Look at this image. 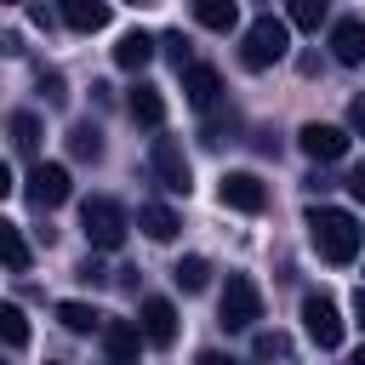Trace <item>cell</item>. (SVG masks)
<instances>
[{
	"instance_id": "6da1fadb",
	"label": "cell",
	"mask_w": 365,
	"mask_h": 365,
	"mask_svg": "<svg viewBox=\"0 0 365 365\" xmlns=\"http://www.w3.org/2000/svg\"><path fill=\"white\" fill-rule=\"evenodd\" d=\"M308 234H314V251H319L325 262H336V268L359 257V222H354V211L314 205V211H308Z\"/></svg>"
},
{
	"instance_id": "7a4b0ae2",
	"label": "cell",
	"mask_w": 365,
	"mask_h": 365,
	"mask_svg": "<svg viewBox=\"0 0 365 365\" xmlns=\"http://www.w3.org/2000/svg\"><path fill=\"white\" fill-rule=\"evenodd\" d=\"M291 51V17H257L240 40V63L245 68H274Z\"/></svg>"
},
{
	"instance_id": "3957f363",
	"label": "cell",
	"mask_w": 365,
	"mask_h": 365,
	"mask_svg": "<svg viewBox=\"0 0 365 365\" xmlns=\"http://www.w3.org/2000/svg\"><path fill=\"white\" fill-rule=\"evenodd\" d=\"M80 228H86L91 251H120V245H125V211H120V200L91 194V200L80 205Z\"/></svg>"
},
{
	"instance_id": "277c9868",
	"label": "cell",
	"mask_w": 365,
	"mask_h": 365,
	"mask_svg": "<svg viewBox=\"0 0 365 365\" xmlns=\"http://www.w3.org/2000/svg\"><path fill=\"white\" fill-rule=\"evenodd\" d=\"M217 319H222L228 331H251V325L262 319V291H257L251 274H228V285H222V297H217Z\"/></svg>"
},
{
	"instance_id": "5b68a950",
	"label": "cell",
	"mask_w": 365,
	"mask_h": 365,
	"mask_svg": "<svg viewBox=\"0 0 365 365\" xmlns=\"http://www.w3.org/2000/svg\"><path fill=\"white\" fill-rule=\"evenodd\" d=\"M23 200H29L34 211H57V205L68 200V165H57V160H34L29 177H23Z\"/></svg>"
},
{
	"instance_id": "8992f818",
	"label": "cell",
	"mask_w": 365,
	"mask_h": 365,
	"mask_svg": "<svg viewBox=\"0 0 365 365\" xmlns=\"http://www.w3.org/2000/svg\"><path fill=\"white\" fill-rule=\"evenodd\" d=\"M148 165H154L160 188H171V194H188V188H194V177H188V154H182V143H177V137H154Z\"/></svg>"
},
{
	"instance_id": "52a82bcc",
	"label": "cell",
	"mask_w": 365,
	"mask_h": 365,
	"mask_svg": "<svg viewBox=\"0 0 365 365\" xmlns=\"http://www.w3.org/2000/svg\"><path fill=\"white\" fill-rule=\"evenodd\" d=\"M297 148H302L314 165H331V160L348 154V131H342V125H325V120H308V125L297 131Z\"/></svg>"
},
{
	"instance_id": "ba28073f",
	"label": "cell",
	"mask_w": 365,
	"mask_h": 365,
	"mask_svg": "<svg viewBox=\"0 0 365 365\" xmlns=\"http://www.w3.org/2000/svg\"><path fill=\"white\" fill-rule=\"evenodd\" d=\"M302 325H308V336H314L319 348H336V342H342V314H336V302H331L325 291H308V297H302Z\"/></svg>"
},
{
	"instance_id": "9c48e42d",
	"label": "cell",
	"mask_w": 365,
	"mask_h": 365,
	"mask_svg": "<svg viewBox=\"0 0 365 365\" xmlns=\"http://www.w3.org/2000/svg\"><path fill=\"white\" fill-rule=\"evenodd\" d=\"M143 325L137 319H108L103 325V354H108V365H137V354H143Z\"/></svg>"
},
{
	"instance_id": "30bf717a",
	"label": "cell",
	"mask_w": 365,
	"mask_h": 365,
	"mask_svg": "<svg viewBox=\"0 0 365 365\" xmlns=\"http://www.w3.org/2000/svg\"><path fill=\"white\" fill-rule=\"evenodd\" d=\"M182 97H188L200 114H211V108L222 103V74H217L211 63H188V68H182Z\"/></svg>"
},
{
	"instance_id": "8fae6325",
	"label": "cell",
	"mask_w": 365,
	"mask_h": 365,
	"mask_svg": "<svg viewBox=\"0 0 365 365\" xmlns=\"http://www.w3.org/2000/svg\"><path fill=\"white\" fill-rule=\"evenodd\" d=\"M331 57L342 68H359L365 63V17H336L331 23Z\"/></svg>"
},
{
	"instance_id": "7c38bea8",
	"label": "cell",
	"mask_w": 365,
	"mask_h": 365,
	"mask_svg": "<svg viewBox=\"0 0 365 365\" xmlns=\"http://www.w3.org/2000/svg\"><path fill=\"white\" fill-rule=\"evenodd\" d=\"M217 194H222V205H234V211H262V205H268V188H262V177H251V171H228Z\"/></svg>"
},
{
	"instance_id": "4fadbf2b",
	"label": "cell",
	"mask_w": 365,
	"mask_h": 365,
	"mask_svg": "<svg viewBox=\"0 0 365 365\" xmlns=\"http://www.w3.org/2000/svg\"><path fill=\"white\" fill-rule=\"evenodd\" d=\"M125 114H131L137 125H148V131H160V125H165V97H160V86H148V80H137V86H131V97H125Z\"/></svg>"
},
{
	"instance_id": "5bb4252c",
	"label": "cell",
	"mask_w": 365,
	"mask_h": 365,
	"mask_svg": "<svg viewBox=\"0 0 365 365\" xmlns=\"http://www.w3.org/2000/svg\"><path fill=\"white\" fill-rule=\"evenodd\" d=\"M143 336H148L154 348H171V342H177V308H171L165 297H148V302H143Z\"/></svg>"
},
{
	"instance_id": "9a60e30c",
	"label": "cell",
	"mask_w": 365,
	"mask_h": 365,
	"mask_svg": "<svg viewBox=\"0 0 365 365\" xmlns=\"http://www.w3.org/2000/svg\"><path fill=\"white\" fill-rule=\"evenodd\" d=\"M57 11H63V23L80 29V34H97V29L108 23V0H63Z\"/></svg>"
},
{
	"instance_id": "2e32d148",
	"label": "cell",
	"mask_w": 365,
	"mask_h": 365,
	"mask_svg": "<svg viewBox=\"0 0 365 365\" xmlns=\"http://www.w3.org/2000/svg\"><path fill=\"white\" fill-rule=\"evenodd\" d=\"M137 228L148 234V240H177V211L171 205H160V200H148V205H137Z\"/></svg>"
},
{
	"instance_id": "e0dca14e",
	"label": "cell",
	"mask_w": 365,
	"mask_h": 365,
	"mask_svg": "<svg viewBox=\"0 0 365 365\" xmlns=\"http://www.w3.org/2000/svg\"><path fill=\"white\" fill-rule=\"evenodd\" d=\"M57 319H63V331H74V336H103V325H108L91 302H57Z\"/></svg>"
},
{
	"instance_id": "ac0fdd59",
	"label": "cell",
	"mask_w": 365,
	"mask_h": 365,
	"mask_svg": "<svg viewBox=\"0 0 365 365\" xmlns=\"http://www.w3.org/2000/svg\"><path fill=\"white\" fill-rule=\"evenodd\" d=\"M154 46H160L154 34H143V29H131V34H120V46H114V63L137 74V68H143V63L154 57Z\"/></svg>"
},
{
	"instance_id": "d6986e66",
	"label": "cell",
	"mask_w": 365,
	"mask_h": 365,
	"mask_svg": "<svg viewBox=\"0 0 365 365\" xmlns=\"http://www.w3.org/2000/svg\"><path fill=\"white\" fill-rule=\"evenodd\" d=\"M68 154L86 160V165H97V160H103V131H97L91 120H74V125H68Z\"/></svg>"
},
{
	"instance_id": "ffe728a7",
	"label": "cell",
	"mask_w": 365,
	"mask_h": 365,
	"mask_svg": "<svg viewBox=\"0 0 365 365\" xmlns=\"http://www.w3.org/2000/svg\"><path fill=\"white\" fill-rule=\"evenodd\" d=\"M11 148H17L23 160H34V154H40V120H34L29 108H17V114H11Z\"/></svg>"
},
{
	"instance_id": "44dd1931",
	"label": "cell",
	"mask_w": 365,
	"mask_h": 365,
	"mask_svg": "<svg viewBox=\"0 0 365 365\" xmlns=\"http://www.w3.org/2000/svg\"><path fill=\"white\" fill-rule=\"evenodd\" d=\"M0 257H6V268H11V274H23V268H29V240H23V228H17V222H0Z\"/></svg>"
},
{
	"instance_id": "7402d4cb",
	"label": "cell",
	"mask_w": 365,
	"mask_h": 365,
	"mask_svg": "<svg viewBox=\"0 0 365 365\" xmlns=\"http://www.w3.org/2000/svg\"><path fill=\"white\" fill-rule=\"evenodd\" d=\"M194 17H200L205 29H234V17H240V0H194Z\"/></svg>"
},
{
	"instance_id": "603a6c76",
	"label": "cell",
	"mask_w": 365,
	"mask_h": 365,
	"mask_svg": "<svg viewBox=\"0 0 365 365\" xmlns=\"http://www.w3.org/2000/svg\"><path fill=\"white\" fill-rule=\"evenodd\" d=\"M325 11H331V0H285L291 29H319V23H325Z\"/></svg>"
},
{
	"instance_id": "cb8c5ba5",
	"label": "cell",
	"mask_w": 365,
	"mask_h": 365,
	"mask_svg": "<svg viewBox=\"0 0 365 365\" xmlns=\"http://www.w3.org/2000/svg\"><path fill=\"white\" fill-rule=\"evenodd\" d=\"M171 279H177L182 291H205V279H211V262H205V257H182V262L171 268Z\"/></svg>"
},
{
	"instance_id": "d4e9b609",
	"label": "cell",
	"mask_w": 365,
	"mask_h": 365,
	"mask_svg": "<svg viewBox=\"0 0 365 365\" xmlns=\"http://www.w3.org/2000/svg\"><path fill=\"white\" fill-rule=\"evenodd\" d=\"M0 331H6V348H23V342H29V319H23V308H17V302H6V308H0Z\"/></svg>"
},
{
	"instance_id": "484cf974",
	"label": "cell",
	"mask_w": 365,
	"mask_h": 365,
	"mask_svg": "<svg viewBox=\"0 0 365 365\" xmlns=\"http://www.w3.org/2000/svg\"><path fill=\"white\" fill-rule=\"evenodd\" d=\"M160 51H165V57L177 63V74H182V68L194 63V46H188V34H182V29H171V34H160Z\"/></svg>"
},
{
	"instance_id": "4316f807",
	"label": "cell",
	"mask_w": 365,
	"mask_h": 365,
	"mask_svg": "<svg viewBox=\"0 0 365 365\" xmlns=\"http://www.w3.org/2000/svg\"><path fill=\"white\" fill-rule=\"evenodd\" d=\"M257 359H291V336L285 331H257Z\"/></svg>"
},
{
	"instance_id": "83f0119b",
	"label": "cell",
	"mask_w": 365,
	"mask_h": 365,
	"mask_svg": "<svg viewBox=\"0 0 365 365\" xmlns=\"http://www.w3.org/2000/svg\"><path fill=\"white\" fill-rule=\"evenodd\" d=\"M40 91H46V103H51V108H63V103H68V91H63V74H57V68H40Z\"/></svg>"
},
{
	"instance_id": "f1b7e54d",
	"label": "cell",
	"mask_w": 365,
	"mask_h": 365,
	"mask_svg": "<svg viewBox=\"0 0 365 365\" xmlns=\"http://www.w3.org/2000/svg\"><path fill=\"white\" fill-rule=\"evenodd\" d=\"M234 125H240V120H234V114H228V120H222V114H211V120H205V143H211V148H217V143H222V137H228V131H234Z\"/></svg>"
},
{
	"instance_id": "f546056e",
	"label": "cell",
	"mask_w": 365,
	"mask_h": 365,
	"mask_svg": "<svg viewBox=\"0 0 365 365\" xmlns=\"http://www.w3.org/2000/svg\"><path fill=\"white\" fill-rule=\"evenodd\" d=\"M80 279H86V285H108V268H103L97 257H86V262H80Z\"/></svg>"
},
{
	"instance_id": "4dcf8cb0",
	"label": "cell",
	"mask_w": 365,
	"mask_h": 365,
	"mask_svg": "<svg viewBox=\"0 0 365 365\" xmlns=\"http://www.w3.org/2000/svg\"><path fill=\"white\" fill-rule=\"evenodd\" d=\"M348 131H354V137H365V91L348 103Z\"/></svg>"
},
{
	"instance_id": "1f68e13d",
	"label": "cell",
	"mask_w": 365,
	"mask_h": 365,
	"mask_svg": "<svg viewBox=\"0 0 365 365\" xmlns=\"http://www.w3.org/2000/svg\"><path fill=\"white\" fill-rule=\"evenodd\" d=\"M342 188H348V194H354V200H365V165H354V171H348V177H342Z\"/></svg>"
},
{
	"instance_id": "d6a6232c",
	"label": "cell",
	"mask_w": 365,
	"mask_h": 365,
	"mask_svg": "<svg viewBox=\"0 0 365 365\" xmlns=\"http://www.w3.org/2000/svg\"><path fill=\"white\" fill-rule=\"evenodd\" d=\"M194 365H240V359H228V354H217V348H205V354H200Z\"/></svg>"
},
{
	"instance_id": "836d02e7",
	"label": "cell",
	"mask_w": 365,
	"mask_h": 365,
	"mask_svg": "<svg viewBox=\"0 0 365 365\" xmlns=\"http://www.w3.org/2000/svg\"><path fill=\"white\" fill-rule=\"evenodd\" d=\"M354 319L365 325V285H359V297H354Z\"/></svg>"
},
{
	"instance_id": "e575fe53",
	"label": "cell",
	"mask_w": 365,
	"mask_h": 365,
	"mask_svg": "<svg viewBox=\"0 0 365 365\" xmlns=\"http://www.w3.org/2000/svg\"><path fill=\"white\" fill-rule=\"evenodd\" d=\"M348 365H365V348H359V354H354V359H348Z\"/></svg>"
},
{
	"instance_id": "d590c367",
	"label": "cell",
	"mask_w": 365,
	"mask_h": 365,
	"mask_svg": "<svg viewBox=\"0 0 365 365\" xmlns=\"http://www.w3.org/2000/svg\"><path fill=\"white\" fill-rule=\"evenodd\" d=\"M131 6H143V0H131Z\"/></svg>"
}]
</instances>
